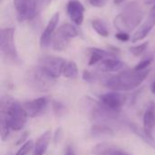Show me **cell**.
Here are the masks:
<instances>
[{"instance_id":"obj_32","label":"cell","mask_w":155,"mask_h":155,"mask_svg":"<svg viewBox=\"0 0 155 155\" xmlns=\"http://www.w3.org/2000/svg\"><path fill=\"white\" fill-rule=\"evenodd\" d=\"M151 3H153V5L151 9V12H150V16L155 18V0H151Z\"/></svg>"},{"instance_id":"obj_7","label":"cell","mask_w":155,"mask_h":155,"mask_svg":"<svg viewBox=\"0 0 155 155\" xmlns=\"http://www.w3.org/2000/svg\"><path fill=\"white\" fill-rule=\"evenodd\" d=\"M127 102V96L121 92L110 91L99 96L98 103L108 110L114 112H120L121 108L124 106Z\"/></svg>"},{"instance_id":"obj_17","label":"cell","mask_w":155,"mask_h":155,"mask_svg":"<svg viewBox=\"0 0 155 155\" xmlns=\"http://www.w3.org/2000/svg\"><path fill=\"white\" fill-rule=\"evenodd\" d=\"M89 52H90V56H89L88 64L90 66L100 64L104 59H107L110 57H115V54H113L112 52L106 51V50H104L101 48H97V47L90 48Z\"/></svg>"},{"instance_id":"obj_16","label":"cell","mask_w":155,"mask_h":155,"mask_svg":"<svg viewBox=\"0 0 155 155\" xmlns=\"http://www.w3.org/2000/svg\"><path fill=\"white\" fill-rule=\"evenodd\" d=\"M155 26V18L149 15L148 19L138 28V30L134 34V35L131 38V41L133 43H137L139 41L143 40L149 33L152 31V29Z\"/></svg>"},{"instance_id":"obj_24","label":"cell","mask_w":155,"mask_h":155,"mask_svg":"<svg viewBox=\"0 0 155 155\" xmlns=\"http://www.w3.org/2000/svg\"><path fill=\"white\" fill-rule=\"evenodd\" d=\"M10 127L8 126L5 119L2 116H0V135H1V140L3 142L6 141L9 137L10 134Z\"/></svg>"},{"instance_id":"obj_15","label":"cell","mask_w":155,"mask_h":155,"mask_svg":"<svg viewBox=\"0 0 155 155\" xmlns=\"http://www.w3.org/2000/svg\"><path fill=\"white\" fill-rule=\"evenodd\" d=\"M125 64L114 57L104 59L98 64V70L102 73H114L121 71L124 67Z\"/></svg>"},{"instance_id":"obj_2","label":"cell","mask_w":155,"mask_h":155,"mask_svg":"<svg viewBox=\"0 0 155 155\" xmlns=\"http://www.w3.org/2000/svg\"><path fill=\"white\" fill-rule=\"evenodd\" d=\"M0 116L4 117L12 131H21L27 123L28 115L23 104L10 97L1 100Z\"/></svg>"},{"instance_id":"obj_28","label":"cell","mask_w":155,"mask_h":155,"mask_svg":"<svg viewBox=\"0 0 155 155\" xmlns=\"http://www.w3.org/2000/svg\"><path fill=\"white\" fill-rule=\"evenodd\" d=\"M53 110H54V113L56 116L60 117L62 114H64L65 112V107L64 104L58 103V102H54L53 103Z\"/></svg>"},{"instance_id":"obj_25","label":"cell","mask_w":155,"mask_h":155,"mask_svg":"<svg viewBox=\"0 0 155 155\" xmlns=\"http://www.w3.org/2000/svg\"><path fill=\"white\" fill-rule=\"evenodd\" d=\"M34 146L35 143L32 140H26V142H25L20 146V148L17 150L15 155H27L31 151L34 150Z\"/></svg>"},{"instance_id":"obj_21","label":"cell","mask_w":155,"mask_h":155,"mask_svg":"<svg viewBox=\"0 0 155 155\" xmlns=\"http://www.w3.org/2000/svg\"><path fill=\"white\" fill-rule=\"evenodd\" d=\"M78 74H79V70L76 63L74 61H67L64 67L62 75L68 79H75L77 78Z\"/></svg>"},{"instance_id":"obj_36","label":"cell","mask_w":155,"mask_h":155,"mask_svg":"<svg viewBox=\"0 0 155 155\" xmlns=\"http://www.w3.org/2000/svg\"><path fill=\"white\" fill-rule=\"evenodd\" d=\"M43 1H44V3H45V4L47 5V4H48V3H50L52 0H43Z\"/></svg>"},{"instance_id":"obj_9","label":"cell","mask_w":155,"mask_h":155,"mask_svg":"<svg viewBox=\"0 0 155 155\" xmlns=\"http://www.w3.org/2000/svg\"><path fill=\"white\" fill-rule=\"evenodd\" d=\"M16 18L19 22L32 19L36 14V0H24L15 7Z\"/></svg>"},{"instance_id":"obj_34","label":"cell","mask_w":155,"mask_h":155,"mask_svg":"<svg viewBox=\"0 0 155 155\" xmlns=\"http://www.w3.org/2000/svg\"><path fill=\"white\" fill-rule=\"evenodd\" d=\"M150 90L152 92V94L155 95V80L151 84V86H150Z\"/></svg>"},{"instance_id":"obj_11","label":"cell","mask_w":155,"mask_h":155,"mask_svg":"<svg viewBox=\"0 0 155 155\" xmlns=\"http://www.w3.org/2000/svg\"><path fill=\"white\" fill-rule=\"evenodd\" d=\"M59 19H60V14L58 12H56V13L54 14V15L49 20L48 24L46 25V26H45V30L43 31V33L41 35V37H40V46H41V48H46L47 46H49V45H50V43L52 41L54 30H55V28H56V26L58 25Z\"/></svg>"},{"instance_id":"obj_33","label":"cell","mask_w":155,"mask_h":155,"mask_svg":"<svg viewBox=\"0 0 155 155\" xmlns=\"http://www.w3.org/2000/svg\"><path fill=\"white\" fill-rule=\"evenodd\" d=\"M64 155H75V153H74V150H73L71 147H67L66 150H65Z\"/></svg>"},{"instance_id":"obj_8","label":"cell","mask_w":155,"mask_h":155,"mask_svg":"<svg viewBox=\"0 0 155 155\" xmlns=\"http://www.w3.org/2000/svg\"><path fill=\"white\" fill-rule=\"evenodd\" d=\"M48 106V99L45 97H39L34 100L27 101L23 104L29 118H36L45 114Z\"/></svg>"},{"instance_id":"obj_20","label":"cell","mask_w":155,"mask_h":155,"mask_svg":"<svg viewBox=\"0 0 155 155\" xmlns=\"http://www.w3.org/2000/svg\"><path fill=\"white\" fill-rule=\"evenodd\" d=\"M130 129L132 130V132L136 134L137 136H139L144 143H146L148 145H150L151 147H153V149H155V141L153 137H150L143 128H140L139 126H137L134 124H129Z\"/></svg>"},{"instance_id":"obj_3","label":"cell","mask_w":155,"mask_h":155,"mask_svg":"<svg viewBox=\"0 0 155 155\" xmlns=\"http://www.w3.org/2000/svg\"><path fill=\"white\" fill-rule=\"evenodd\" d=\"M143 19V11L139 3L133 1L123 8L114 20V25L119 32L128 33L138 27Z\"/></svg>"},{"instance_id":"obj_14","label":"cell","mask_w":155,"mask_h":155,"mask_svg":"<svg viewBox=\"0 0 155 155\" xmlns=\"http://www.w3.org/2000/svg\"><path fill=\"white\" fill-rule=\"evenodd\" d=\"M52 132L46 131L43 133L35 141L33 155H45L48 150V147L52 141Z\"/></svg>"},{"instance_id":"obj_22","label":"cell","mask_w":155,"mask_h":155,"mask_svg":"<svg viewBox=\"0 0 155 155\" xmlns=\"http://www.w3.org/2000/svg\"><path fill=\"white\" fill-rule=\"evenodd\" d=\"M91 25H92L93 29L99 35H101L103 37H107L109 35V30H108L106 25L103 21H101L99 19H94V20L92 21Z\"/></svg>"},{"instance_id":"obj_1","label":"cell","mask_w":155,"mask_h":155,"mask_svg":"<svg viewBox=\"0 0 155 155\" xmlns=\"http://www.w3.org/2000/svg\"><path fill=\"white\" fill-rule=\"evenodd\" d=\"M150 69L144 71L126 70L118 74L109 77L104 85L111 91L115 92H128L138 88L148 77Z\"/></svg>"},{"instance_id":"obj_18","label":"cell","mask_w":155,"mask_h":155,"mask_svg":"<svg viewBox=\"0 0 155 155\" xmlns=\"http://www.w3.org/2000/svg\"><path fill=\"white\" fill-rule=\"evenodd\" d=\"M56 34L57 35H62V36L69 39V40H71L72 38H74V37L78 36L79 31L72 24L64 23V24H63L62 25H60L58 27Z\"/></svg>"},{"instance_id":"obj_6","label":"cell","mask_w":155,"mask_h":155,"mask_svg":"<svg viewBox=\"0 0 155 155\" xmlns=\"http://www.w3.org/2000/svg\"><path fill=\"white\" fill-rule=\"evenodd\" d=\"M66 60L60 56L44 55L38 60V66L48 75L56 79L63 74Z\"/></svg>"},{"instance_id":"obj_12","label":"cell","mask_w":155,"mask_h":155,"mask_svg":"<svg viewBox=\"0 0 155 155\" xmlns=\"http://www.w3.org/2000/svg\"><path fill=\"white\" fill-rule=\"evenodd\" d=\"M91 153L94 155H130L124 149L110 143H100L95 144Z\"/></svg>"},{"instance_id":"obj_23","label":"cell","mask_w":155,"mask_h":155,"mask_svg":"<svg viewBox=\"0 0 155 155\" xmlns=\"http://www.w3.org/2000/svg\"><path fill=\"white\" fill-rule=\"evenodd\" d=\"M69 42H70L69 39H67L60 35L55 34V36H54V42H53V48L55 51H64L67 47Z\"/></svg>"},{"instance_id":"obj_4","label":"cell","mask_w":155,"mask_h":155,"mask_svg":"<svg viewBox=\"0 0 155 155\" xmlns=\"http://www.w3.org/2000/svg\"><path fill=\"white\" fill-rule=\"evenodd\" d=\"M26 83L35 91L45 93L50 91L54 85L55 79L45 73L38 65L27 72Z\"/></svg>"},{"instance_id":"obj_35","label":"cell","mask_w":155,"mask_h":155,"mask_svg":"<svg viewBox=\"0 0 155 155\" xmlns=\"http://www.w3.org/2000/svg\"><path fill=\"white\" fill-rule=\"evenodd\" d=\"M124 1H125V0H114V3L115 5H121V4H123Z\"/></svg>"},{"instance_id":"obj_27","label":"cell","mask_w":155,"mask_h":155,"mask_svg":"<svg viewBox=\"0 0 155 155\" xmlns=\"http://www.w3.org/2000/svg\"><path fill=\"white\" fill-rule=\"evenodd\" d=\"M153 58L152 56L145 57L144 59H143L142 61H140V63L138 64H136L134 69L136 70V71H144V70H147L148 67L150 66V64L153 63Z\"/></svg>"},{"instance_id":"obj_30","label":"cell","mask_w":155,"mask_h":155,"mask_svg":"<svg viewBox=\"0 0 155 155\" xmlns=\"http://www.w3.org/2000/svg\"><path fill=\"white\" fill-rule=\"evenodd\" d=\"M115 38H117L121 42H127L131 39L130 35L125 32H118L117 34H115Z\"/></svg>"},{"instance_id":"obj_19","label":"cell","mask_w":155,"mask_h":155,"mask_svg":"<svg viewBox=\"0 0 155 155\" xmlns=\"http://www.w3.org/2000/svg\"><path fill=\"white\" fill-rule=\"evenodd\" d=\"M91 134L94 137H109L114 135V130L105 124H94L91 128Z\"/></svg>"},{"instance_id":"obj_26","label":"cell","mask_w":155,"mask_h":155,"mask_svg":"<svg viewBox=\"0 0 155 155\" xmlns=\"http://www.w3.org/2000/svg\"><path fill=\"white\" fill-rule=\"evenodd\" d=\"M148 45H149V42L147 41V42L143 43V44H140V45H138L131 46V47L129 48V51H130V53H131L134 56L138 57V56H141V55L145 52V50L147 49Z\"/></svg>"},{"instance_id":"obj_31","label":"cell","mask_w":155,"mask_h":155,"mask_svg":"<svg viewBox=\"0 0 155 155\" xmlns=\"http://www.w3.org/2000/svg\"><path fill=\"white\" fill-rule=\"evenodd\" d=\"M89 4L94 7H103L106 4V0H88Z\"/></svg>"},{"instance_id":"obj_29","label":"cell","mask_w":155,"mask_h":155,"mask_svg":"<svg viewBox=\"0 0 155 155\" xmlns=\"http://www.w3.org/2000/svg\"><path fill=\"white\" fill-rule=\"evenodd\" d=\"M83 79L85 82L93 83V82H94L96 80V75L94 74H93L92 72H90V71L84 70V73H83Z\"/></svg>"},{"instance_id":"obj_10","label":"cell","mask_w":155,"mask_h":155,"mask_svg":"<svg viewBox=\"0 0 155 155\" xmlns=\"http://www.w3.org/2000/svg\"><path fill=\"white\" fill-rule=\"evenodd\" d=\"M84 6L78 0H70L66 5V12L71 21L76 25H81L84 18Z\"/></svg>"},{"instance_id":"obj_13","label":"cell","mask_w":155,"mask_h":155,"mask_svg":"<svg viewBox=\"0 0 155 155\" xmlns=\"http://www.w3.org/2000/svg\"><path fill=\"white\" fill-rule=\"evenodd\" d=\"M155 126V103L151 102L147 108L145 109V112L143 114V129L144 132L150 136L153 137L152 134Z\"/></svg>"},{"instance_id":"obj_5","label":"cell","mask_w":155,"mask_h":155,"mask_svg":"<svg viewBox=\"0 0 155 155\" xmlns=\"http://www.w3.org/2000/svg\"><path fill=\"white\" fill-rule=\"evenodd\" d=\"M15 29L13 27L2 28L0 32V47L5 60L13 64L19 63V57L15 44Z\"/></svg>"}]
</instances>
